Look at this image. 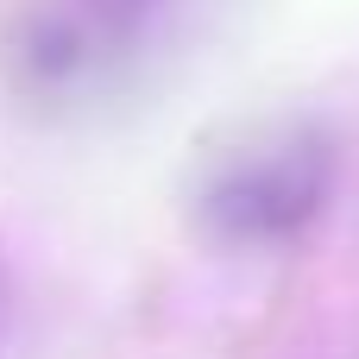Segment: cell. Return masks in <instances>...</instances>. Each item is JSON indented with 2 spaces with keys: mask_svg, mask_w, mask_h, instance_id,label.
Listing matches in <instances>:
<instances>
[{
  "mask_svg": "<svg viewBox=\"0 0 359 359\" xmlns=\"http://www.w3.org/2000/svg\"><path fill=\"white\" fill-rule=\"evenodd\" d=\"M341 196L334 133L297 120L246 139L196 183V221L227 252H284L303 246Z\"/></svg>",
  "mask_w": 359,
  "mask_h": 359,
  "instance_id": "2",
  "label": "cell"
},
{
  "mask_svg": "<svg viewBox=\"0 0 359 359\" xmlns=\"http://www.w3.org/2000/svg\"><path fill=\"white\" fill-rule=\"evenodd\" d=\"M183 0H25L6 25V82L38 107H88L126 88L170 38Z\"/></svg>",
  "mask_w": 359,
  "mask_h": 359,
  "instance_id": "1",
  "label": "cell"
}]
</instances>
